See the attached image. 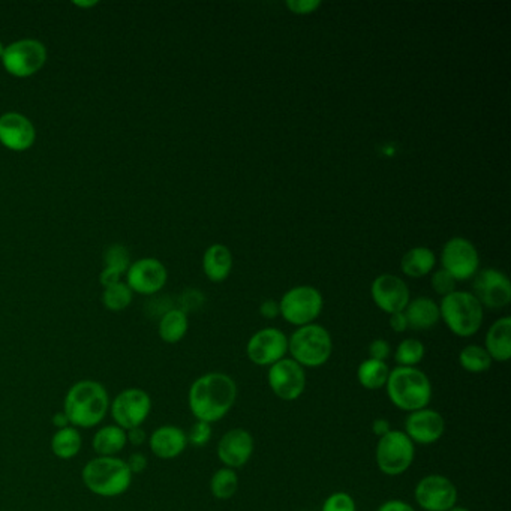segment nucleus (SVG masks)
I'll return each mask as SVG.
<instances>
[{
    "label": "nucleus",
    "instance_id": "obj_1",
    "mask_svg": "<svg viewBox=\"0 0 511 511\" xmlns=\"http://www.w3.org/2000/svg\"><path fill=\"white\" fill-rule=\"evenodd\" d=\"M239 395L233 376L224 372H209L190 385L188 405L197 422L213 424L227 417Z\"/></svg>",
    "mask_w": 511,
    "mask_h": 511
},
{
    "label": "nucleus",
    "instance_id": "obj_2",
    "mask_svg": "<svg viewBox=\"0 0 511 511\" xmlns=\"http://www.w3.org/2000/svg\"><path fill=\"white\" fill-rule=\"evenodd\" d=\"M110 396L101 383L78 381L65 396L64 413L73 428L92 429L107 417Z\"/></svg>",
    "mask_w": 511,
    "mask_h": 511
},
{
    "label": "nucleus",
    "instance_id": "obj_3",
    "mask_svg": "<svg viewBox=\"0 0 511 511\" xmlns=\"http://www.w3.org/2000/svg\"><path fill=\"white\" fill-rule=\"evenodd\" d=\"M384 389L391 405L406 414L429 406L434 396L432 383L419 368L396 366L390 369Z\"/></svg>",
    "mask_w": 511,
    "mask_h": 511
},
{
    "label": "nucleus",
    "instance_id": "obj_4",
    "mask_svg": "<svg viewBox=\"0 0 511 511\" xmlns=\"http://www.w3.org/2000/svg\"><path fill=\"white\" fill-rule=\"evenodd\" d=\"M131 471L127 461L97 456L86 463L81 473L84 486L97 497L116 498L127 492L132 483Z\"/></svg>",
    "mask_w": 511,
    "mask_h": 511
},
{
    "label": "nucleus",
    "instance_id": "obj_5",
    "mask_svg": "<svg viewBox=\"0 0 511 511\" xmlns=\"http://www.w3.org/2000/svg\"><path fill=\"white\" fill-rule=\"evenodd\" d=\"M439 306V317L448 330L458 337L477 335L484 320V307L480 305L473 292L456 291L443 298Z\"/></svg>",
    "mask_w": 511,
    "mask_h": 511
},
{
    "label": "nucleus",
    "instance_id": "obj_6",
    "mask_svg": "<svg viewBox=\"0 0 511 511\" xmlns=\"http://www.w3.org/2000/svg\"><path fill=\"white\" fill-rule=\"evenodd\" d=\"M288 354L305 369L321 368L333 354L330 331L315 322L298 327L288 337Z\"/></svg>",
    "mask_w": 511,
    "mask_h": 511
},
{
    "label": "nucleus",
    "instance_id": "obj_7",
    "mask_svg": "<svg viewBox=\"0 0 511 511\" xmlns=\"http://www.w3.org/2000/svg\"><path fill=\"white\" fill-rule=\"evenodd\" d=\"M414 459L415 444L400 429H391L376 443V467L384 476L399 477L413 467Z\"/></svg>",
    "mask_w": 511,
    "mask_h": 511
},
{
    "label": "nucleus",
    "instance_id": "obj_8",
    "mask_svg": "<svg viewBox=\"0 0 511 511\" xmlns=\"http://www.w3.org/2000/svg\"><path fill=\"white\" fill-rule=\"evenodd\" d=\"M324 307V298L317 288L298 285L283 294L279 302L281 317L291 326L303 327L314 324Z\"/></svg>",
    "mask_w": 511,
    "mask_h": 511
},
{
    "label": "nucleus",
    "instance_id": "obj_9",
    "mask_svg": "<svg viewBox=\"0 0 511 511\" xmlns=\"http://www.w3.org/2000/svg\"><path fill=\"white\" fill-rule=\"evenodd\" d=\"M267 384L276 398L283 402H294L302 398L306 390V369L291 357H285L268 368Z\"/></svg>",
    "mask_w": 511,
    "mask_h": 511
},
{
    "label": "nucleus",
    "instance_id": "obj_10",
    "mask_svg": "<svg viewBox=\"0 0 511 511\" xmlns=\"http://www.w3.org/2000/svg\"><path fill=\"white\" fill-rule=\"evenodd\" d=\"M458 497V487L443 474H428L415 484L414 499L423 511H448Z\"/></svg>",
    "mask_w": 511,
    "mask_h": 511
},
{
    "label": "nucleus",
    "instance_id": "obj_11",
    "mask_svg": "<svg viewBox=\"0 0 511 511\" xmlns=\"http://www.w3.org/2000/svg\"><path fill=\"white\" fill-rule=\"evenodd\" d=\"M47 60V49L36 39H19L5 47L2 58L6 71L14 77H32L43 68Z\"/></svg>",
    "mask_w": 511,
    "mask_h": 511
},
{
    "label": "nucleus",
    "instance_id": "obj_12",
    "mask_svg": "<svg viewBox=\"0 0 511 511\" xmlns=\"http://www.w3.org/2000/svg\"><path fill=\"white\" fill-rule=\"evenodd\" d=\"M151 411V396L142 389L123 390L110 404V413L114 423L123 430L142 428Z\"/></svg>",
    "mask_w": 511,
    "mask_h": 511
},
{
    "label": "nucleus",
    "instance_id": "obj_13",
    "mask_svg": "<svg viewBox=\"0 0 511 511\" xmlns=\"http://www.w3.org/2000/svg\"><path fill=\"white\" fill-rule=\"evenodd\" d=\"M288 354V337L281 329L266 327L255 331L246 344V356L255 366H270L285 359Z\"/></svg>",
    "mask_w": 511,
    "mask_h": 511
},
{
    "label": "nucleus",
    "instance_id": "obj_14",
    "mask_svg": "<svg viewBox=\"0 0 511 511\" xmlns=\"http://www.w3.org/2000/svg\"><path fill=\"white\" fill-rule=\"evenodd\" d=\"M441 264L454 281H469L478 273L480 255L476 246L463 237H453L444 244Z\"/></svg>",
    "mask_w": 511,
    "mask_h": 511
},
{
    "label": "nucleus",
    "instance_id": "obj_15",
    "mask_svg": "<svg viewBox=\"0 0 511 511\" xmlns=\"http://www.w3.org/2000/svg\"><path fill=\"white\" fill-rule=\"evenodd\" d=\"M474 296L480 305L498 311L511 302V283L506 273L497 268H484L474 276Z\"/></svg>",
    "mask_w": 511,
    "mask_h": 511
},
{
    "label": "nucleus",
    "instance_id": "obj_16",
    "mask_svg": "<svg viewBox=\"0 0 511 511\" xmlns=\"http://www.w3.org/2000/svg\"><path fill=\"white\" fill-rule=\"evenodd\" d=\"M402 430L415 445H432L443 438L445 420L439 411L426 406L409 413Z\"/></svg>",
    "mask_w": 511,
    "mask_h": 511
},
{
    "label": "nucleus",
    "instance_id": "obj_17",
    "mask_svg": "<svg viewBox=\"0 0 511 511\" xmlns=\"http://www.w3.org/2000/svg\"><path fill=\"white\" fill-rule=\"evenodd\" d=\"M253 450H255V441L248 429L234 428L229 429L221 437L216 454L222 467L231 468L237 471L239 468L248 465L249 461L252 458Z\"/></svg>",
    "mask_w": 511,
    "mask_h": 511
},
{
    "label": "nucleus",
    "instance_id": "obj_18",
    "mask_svg": "<svg viewBox=\"0 0 511 511\" xmlns=\"http://www.w3.org/2000/svg\"><path fill=\"white\" fill-rule=\"evenodd\" d=\"M370 296L376 307L389 315L405 311L411 300L408 285L404 283V279L390 273H384L374 279L370 285Z\"/></svg>",
    "mask_w": 511,
    "mask_h": 511
},
{
    "label": "nucleus",
    "instance_id": "obj_19",
    "mask_svg": "<svg viewBox=\"0 0 511 511\" xmlns=\"http://www.w3.org/2000/svg\"><path fill=\"white\" fill-rule=\"evenodd\" d=\"M168 273L159 259H144L131 264L128 268V287L132 291L151 296L161 291L166 283Z\"/></svg>",
    "mask_w": 511,
    "mask_h": 511
},
{
    "label": "nucleus",
    "instance_id": "obj_20",
    "mask_svg": "<svg viewBox=\"0 0 511 511\" xmlns=\"http://www.w3.org/2000/svg\"><path fill=\"white\" fill-rule=\"evenodd\" d=\"M36 131L34 123L19 112L0 116V143L14 151H25L34 146Z\"/></svg>",
    "mask_w": 511,
    "mask_h": 511
},
{
    "label": "nucleus",
    "instance_id": "obj_21",
    "mask_svg": "<svg viewBox=\"0 0 511 511\" xmlns=\"http://www.w3.org/2000/svg\"><path fill=\"white\" fill-rule=\"evenodd\" d=\"M151 453L156 458L171 461L179 458L188 447V435L185 430L174 424H166L156 429L149 438Z\"/></svg>",
    "mask_w": 511,
    "mask_h": 511
},
{
    "label": "nucleus",
    "instance_id": "obj_22",
    "mask_svg": "<svg viewBox=\"0 0 511 511\" xmlns=\"http://www.w3.org/2000/svg\"><path fill=\"white\" fill-rule=\"evenodd\" d=\"M484 350L493 361L506 363L511 359V318L502 317L489 327Z\"/></svg>",
    "mask_w": 511,
    "mask_h": 511
},
{
    "label": "nucleus",
    "instance_id": "obj_23",
    "mask_svg": "<svg viewBox=\"0 0 511 511\" xmlns=\"http://www.w3.org/2000/svg\"><path fill=\"white\" fill-rule=\"evenodd\" d=\"M404 312L411 330H430L441 320L438 303L430 298H417L414 300H409Z\"/></svg>",
    "mask_w": 511,
    "mask_h": 511
},
{
    "label": "nucleus",
    "instance_id": "obj_24",
    "mask_svg": "<svg viewBox=\"0 0 511 511\" xmlns=\"http://www.w3.org/2000/svg\"><path fill=\"white\" fill-rule=\"evenodd\" d=\"M233 253L225 244H212L203 257L205 276L212 283H222L233 270Z\"/></svg>",
    "mask_w": 511,
    "mask_h": 511
},
{
    "label": "nucleus",
    "instance_id": "obj_25",
    "mask_svg": "<svg viewBox=\"0 0 511 511\" xmlns=\"http://www.w3.org/2000/svg\"><path fill=\"white\" fill-rule=\"evenodd\" d=\"M437 264V255L432 249L417 246L409 249L400 261V268L405 276L413 279L424 278L432 272Z\"/></svg>",
    "mask_w": 511,
    "mask_h": 511
},
{
    "label": "nucleus",
    "instance_id": "obj_26",
    "mask_svg": "<svg viewBox=\"0 0 511 511\" xmlns=\"http://www.w3.org/2000/svg\"><path fill=\"white\" fill-rule=\"evenodd\" d=\"M128 444L127 430L117 424H110L99 429L93 437L92 447L97 456L112 458L120 453Z\"/></svg>",
    "mask_w": 511,
    "mask_h": 511
},
{
    "label": "nucleus",
    "instance_id": "obj_27",
    "mask_svg": "<svg viewBox=\"0 0 511 511\" xmlns=\"http://www.w3.org/2000/svg\"><path fill=\"white\" fill-rule=\"evenodd\" d=\"M389 374L390 368L387 361L366 359L357 368V381L363 389L376 391V390L384 389Z\"/></svg>",
    "mask_w": 511,
    "mask_h": 511
},
{
    "label": "nucleus",
    "instance_id": "obj_28",
    "mask_svg": "<svg viewBox=\"0 0 511 511\" xmlns=\"http://www.w3.org/2000/svg\"><path fill=\"white\" fill-rule=\"evenodd\" d=\"M190 329V321H188V314L182 311V309H170L162 315L159 320V337L162 341L166 344H177L186 337Z\"/></svg>",
    "mask_w": 511,
    "mask_h": 511
},
{
    "label": "nucleus",
    "instance_id": "obj_29",
    "mask_svg": "<svg viewBox=\"0 0 511 511\" xmlns=\"http://www.w3.org/2000/svg\"><path fill=\"white\" fill-rule=\"evenodd\" d=\"M83 445L81 435L77 429L73 426L58 429V432L51 438V452L58 459H73L80 453Z\"/></svg>",
    "mask_w": 511,
    "mask_h": 511
},
{
    "label": "nucleus",
    "instance_id": "obj_30",
    "mask_svg": "<svg viewBox=\"0 0 511 511\" xmlns=\"http://www.w3.org/2000/svg\"><path fill=\"white\" fill-rule=\"evenodd\" d=\"M239 491V476L231 468H220L210 478V492L216 499L227 501Z\"/></svg>",
    "mask_w": 511,
    "mask_h": 511
},
{
    "label": "nucleus",
    "instance_id": "obj_31",
    "mask_svg": "<svg viewBox=\"0 0 511 511\" xmlns=\"http://www.w3.org/2000/svg\"><path fill=\"white\" fill-rule=\"evenodd\" d=\"M458 360L461 368L469 374H484L493 365V360L487 354L484 346L476 345V344L463 346L459 352Z\"/></svg>",
    "mask_w": 511,
    "mask_h": 511
},
{
    "label": "nucleus",
    "instance_id": "obj_32",
    "mask_svg": "<svg viewBox=\"0 0 511 511\" xmlns=\"http://www.w3.org/2000/svg\"><path fill=\"white\" fill-rule=\"evenodd\" d=\"M426 356V346L415 337H406L396 346V365L402 368H417Z\"/></svg>",
    "mask_w": 511,
    "mask_h": 511
},
{
    "label": "nucleus",
    "instance_id": "obj_33",
    "mask_svg": "<svg viewBox=\"0 0 511 511\" xmlns=\"http://www.w3.org/2000/svg\"><path fill=\"white\" fill-rule=\"evenodd\" d=\"M104 306L108 311L119 312L127 309L132 302V290L128 283H119L105 288L103 296Z\"/></svg>",
    "mask_w": 511,
    "mask_h": 511
},
{
    "label": "nucleus",
    "instance_id": "obj_34",
    "mask_svg": "<svg viewBox=\"0 0 511 511\" xmlns=\"http://www.w3.org/2000/svg\"><path fill=\"white\" fill-rule=\"evenodd\" d=\"M105 267L114 268L117 272H127L131 267V257L123 244H112L104 253Z\"/></svg>",
    "mask_w": 511,
    "mask_h": 511
},
{
    "label": "nucleus",
    "instance_id": "obj_35",
    "mask_svg": "<svg viewBox=\"0 0 511 511\" xmlns=\"http://www.w3.org/2000/svg\"><path fill=\"white\" fill-rule=\"evenodd\" d=\"M321 511H357L356 499L348 492H333L322 502Z\"/></svg>",
    "mask_w": 511,
    "mask_h": 511
},
{
    "label": "nucleus",
    "instance_id": "obj_36",
    "mask_svg": "<svg viewBox=\"0 0 511 511\" xmlns=\"http://www.w3.org/2000/svg\"><path fill=\"white\" fill-rule=\"evenodd\" d=\"M188 435V444H192L194 447H205L209 444L213 435L212 424L205 422H195Z\"/></svg>",
    "mask_w": 511,
    "mask_h": 511
},
{
    "label": "nucleus",
    "instance_id": "obj_37",
    "mask_svg": "<svg viewBox=\"0 0 511 511\" xmlns=\"http://www.w3.org/2000/svg\"><path fill=\"white\" fill-rule=\"evenodd\" d=\"M430 283H432V288L434 291L441 296V298H445L448 294L456 291V281H454L453 276L450 273L445 272L444 268L441 270H437V272L432 275V279H430Z\"/></svg>",
    "mask_w": 511,
    "mask_h": 511
},
{
    "label": "nucleus",
    "instance_id": "obj_38",
    "mask_svg": "<svg viewBox=\"0 0 511 511\" xmlns=\"http://www.w3.org/2000/svg\"><path fill=\"white\" fill-rule=\"evenodd\" d=\"M321 6L320 0H288L287 8L292 14L307 15L315 12Z\"/></svg>",
    "mask_w": 511,
    "mask_h": 511
},
{
    "label": "nucleus",
    "instance_id": "obj_39",
    "mask_svg": "<svg viewBox=\"0 0 511 511\" xmlns=\"http://www.w3.org/2000/svg\"><path fill=\"white\" fill-rule=\"evenodd\" d=\"M368 351H369V359H376V360L387 361V359L391 356V346L389 342L381 337L370 342Z\"/></svg>",
    "mask_w": 511,
    "mask_h": 511
},
{
    "label": "nucleus",
    "instance_id": "obj_40",
    "mask_svg": "<svg viewBox=\"0 0 511 511\" xmlns=\"http://www.w3.org/2000/svg\"><path fill=\"white\" fill-rule=\"evenodd\" d=\"M203 296H201V292L194 291V290H190V291H186L183 296H182V311L188 312L190 309H197V307L201 306V303H203Z\"/></svg>",
    "mask_w": 511,
    "mask_h": 511
},
{
    "label": "nucleus",
    "instance_id": "obj_41",
    "mask_svg": "<svg viewBox=\"0 0 511 511\" xmlns=\"http://www.w3.org/2000/svg\"><path fill=\"white\" fill-rule=\"evenodd\" d=\"M127 463L132 476H135V474L144 473V469L147 468V458L143 453H134L129 456Z\"/></svg>",
    "mask_w": 511,
    "mask_h": 511
},
{
    "label": "nucleus",
    "instance_id": "obj_42",
    "mask_svg": "<svg viewBox=\"0 0 511 511\" xmlns=\"http://www.w3.org/2000/svg\"><path fill=\"white\" fill-rule=\"evenodd\" d=\"M376 511H417L409 502L402 499H389L383 502Z\"/></svg>",
    "mask_w": 511,
    "mask_h": 511
},
{
    "label": "nucleus",
    "instance_id": "obj_43",
    "mask_svg": "<svg viewBox=\"0 0 511 511\" xmlns=\"http://www.w3.org/2000/svg\"><path fill=\"white\" fill-rule=\"evenodd\" d=\"M389 324L391 327V330L396 331V333H404V331L409 330L408 320L405 317L404 311L391 314Z\"/></svg>",
    "mask_w": 511,
    "mask_h": 511
},
{
    "label": "nucleus",
    "instance_id": "obj_44",
    "mask_svg": "<svg viewBox=\"0 0 511 511\" xmlns=\"http://www.w3.org/2000/svg\"><path fill=\"white\" fill-rule=\"evenodd\" d=\"M259 314L261 317L266 318V320H275L281 315L279 312V302H275V300H264L261 305H259Z\"/></svg>",
    "mask_w": 511,
    "mask_h": 511
},
{
    "label": "nucleus",
    "instance_id": "obj_45",
    "mask_svg": "<svg viewBox=\"0 0 511 511\" xmlns=\"http://www.w3.org/2000/svg\"><path fill=\"white\" fill-rule=\"evenodd\" d=\"M120 275H122V273L117 272L114 268L105 267L103 273H101V276H99V281H101V283H103L105 288L112 287V285L120 283Z\"/></svg>",
    "mask_w": 511,
    "mask_h": 511
},
{
    "label": "nucleus",
    "instance_id": "obj_46",
    "mask_svg": "<svg viewBox=\"0 0 511 511\" xmlns=\"http://www.w3.org/2000/svg\"><path fill=\"white\" fill-rule=\"evenodd\" d=\"M390 430H391V424L389 420L378 417L372 422V434L376 435V438H383L384 435L389 434Z\"/></svg>",
    "mask_w": 511,
    "mask_h": 511
},
{
    "label": "nucleus",
    "instance_id": "obj_47",
    "mask_svg": "<svg viewBox=\"0 0 511 511\" xmlns=\"http://www.w3.org/2000/svg\"><path fill=\"white\" fill-rule=\"evenodd\" d=\"M128 443H131L132 445L135 447H140L143 444L146 443L147 435L143 428L131 429V430H127Z\"/></svg>",
    "mask_w": 511,
    "mask_h": 511
},
{
    "label": "nucleus",
    "instance_id": "obj_48",
    "mask_svg": "<svg viewBox=\"0 0 511 511\" xmlns=\"http://www.w3.org/2000/svg\"><path fill=\"white\" fill-rule=\"evenodd\" d=\"M51 422H53L54 426L58 428V429L68 428V426H71L68 417L65 415L64 411H62V413H56V414L53 415Z\"/></svg>",
    "mask_w": 511,
    "mask_h": 511
},
{
    "label": "nucleus",
    "instance_id": "obj_49",
    "mask_svg": "<svg viewBox=\"0 0 511 511\" xmlns=\"http://www.w3.org/2000/svg\"><path fill=\"white\" fill-rule=\"evenodd\" d=\"M74 5L80 6V8H93V6L97 5V0H92V2H74Z\"/></svg>",
    "mask_w": 511,
    "mask_h": 511
},
{
    "label": "nucleus",
    "instance_id": "obj_50",
    "mask_svg": "<svg viewBox=\"0 0 511 511\" xmlns=\"http://www.w3.org/2000/svg\"><path fill=\"white\" fill-rule=\"evenodd\" d=\"M448 511H471V510H469V508H467V507L458 506V504H456V506H454L453 508H450V510Z\"/></svg>",
    "mask_w": 511,
    "mask_h": 511
},
{
    "label": "nucleus",
    "instance_id": "obj_51",
    "mask_svg": "<svg viewBox=\"0 0 511 511\" xmlns=\"http://www.w3.org/2000/svg\"><path fill=\"white\" fill-rule=\"evenodd\" d=\"M4 53H5V45L0 43V58H4Z\"/></svg>",
    "mask_w": 511,
    "mask_h": 511
}]
</instances>
